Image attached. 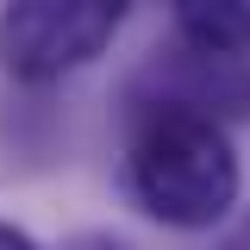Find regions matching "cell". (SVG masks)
I'll return each instance as SVG.
<instances>
[{
    "mask_svg": "<svg viewBox=\"0 0 250 250\" xmlns=\"http://www.w3.org/2000/svg\"><path fill=\"white\" fill-rule=\"evenodd\" d=\"M219 250H250V219H244V225H238V231H231V238H225Z\"/></svg>",
    "mask_w": 250,
    "mask_h": 250,
    "instance_id": "6",
    "label": "cell"
},
{
    "mask_svg": "<svg viewBox=\"0 0 250 250\" xmlns=\"http://www.w3.org/2000/svg\"><path fill=\"white\" fill-rule=\"evenodd\" d=\"M175 38L225 50V57H250V0H182Z\"/></svg>",
    "mask_w": 250,
    "mask_h": 250,
    "instance_id": "4",
    "label": "cell"
},
{
    "mask_svg": "<svg viewBox=\"0 0 250 250\" xmlns=\"http://www.w3.org/2000/svg\"><path fill=\"white\" fill-rule=\"evenodd\" d=\"M0 250H38V238H31V231H19V225H6V219H0Z\"/></svg>",
    "mask_w": 250,
    "mask_h": 250,
    "instance_id": "5",
    "label": "cell"
},
{
    "mask_svg": "<svg viewBox=\"0 0 250 250\" xmlns=\"http://www.w3.org/2000/svg\"><path fill=\"white\" fill-rule=\"evenodd\" d=\"M131 106H188V113H207L225 125L250 113V57H225L207 44L169 38L131 75Z\"/></svg>",
    "mask_w": 250,
    "mask_h": 250,
    "instance_id": "3",
    "label": "cell"
},
{
    "mask_svg": "<svg viewBox=\"0 0 250 250\" xmlns=\"http://www.w3.org/2000/svg\"><path fill=\"white\" fill-rule=\"evenodd\" d=\"M125 25L113 0H19L0 13V69L13 82H57L94 62Z\"/></svg>",
    "mask_w": 250,
    "mask_h": 250,
    "instance_id": "2",
    "label": "cell"
},
{
    "mask_svg": "<svg viewBox=\"0 0 250 250\" xmlns=\"http://www.w3.org/2000/svg\"><path fill=\"white\" fill-rule=\"evenodd\" d=\"M125 188L156 225H175V231L219 225L238 200L231 131L188 106H131Z\"/></svg>",
    "mask_w": 250,
    "mask_h": 250,
    "instance_id": "1",
    "label": "cell"
}]
</instances>
